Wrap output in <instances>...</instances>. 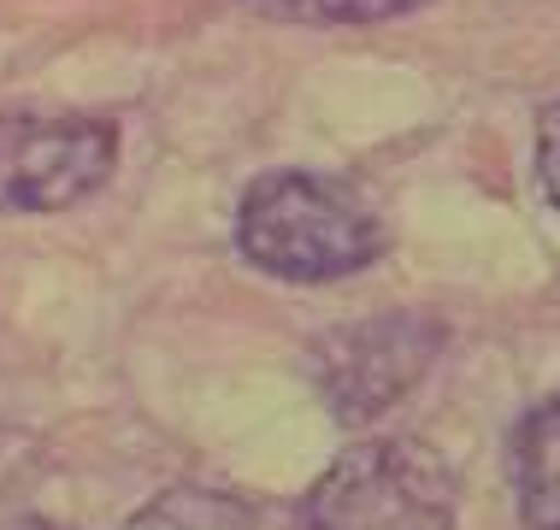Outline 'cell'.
Segmentation results:
<instances>
[{"instance_id":"cell-1","label":"cell","mask_w":560,"mask_h":530,"mask_svg":"<svg viewBox=\"0 0 560 530\" xmlns=\"http://www.w3.org/2000/svg\"><path fill=\"white\" fill-rule=\"evenodd\" d=\"M384 219L337 177L271 172L248 184L236 212V248L248 266L283 283L354 278L384 254Z\"/></svg>"},{"instance_id":"cell-2","label":"cell","mask_w":560,"mask_h":530,"mask_svg":"<svg viewBox=\"0 0 560 530\" xmlns=\"http://www.w3.org/2000/svg\"><path fill=\"white\" fill-rule=\"evenodd\" d=\"M454 472L413 436H372L342 448L307 490L295 530H454Z\"/></svg>"},{"instance_id":"cell-3","label":"cell","mask_w":560,"mask_h":530,"mask_svg":"<svg viewBox=\"0 0 560 530\" xmlns=\"http://www.w3.org/2000/svg\"><path fill=\"white\" fill-rule=\"evenodd\" d=\"M443 325L431 313H377L325 330L313 348V384L342 424H372L431 372Z\"/></svg>"},{"instance_id":"cell-4","label":"cell","mask_w":560,"mask_h":530,"mask_svg":"<svg viewBox=\"0 0 560 530\" xmlns=\"http://www.w3.org/2000/svg\"><path fill=\"white\" fill-rule=\"evenodd\" d=\"M118 165L107 118L0 113V212H59L89 201Z\"/></svg>"},{"instance_id":"cell-5","label":"cell","mask_w":560,"mask_h":530,"mask_svg":"<svg viewBox=\"0 0 560 530\" xmlns=\"http://www.w3.org/2000/svg\"><path fill=\"white\" fill-rule=\"evenodd\" d=\"M513 495L532 530H560V396L532 407L513 431Z\"/></svg>"},{"instance_id":"cell-6","label":"cell","mask_w":560,"mask_h":530,"mask_svg":"<svg viewBox=\"0 0 560 530\" xmlns=\"http://www.w3.org/2000/svg\"><path fill=\"white\" fill-rule=\"evenodd\" d=\"M125 530H254V507L231 490L177 483V490H160Z\"/></svg>"},{"instance_id":"cell-7","label":"cell","mask_w":560,"mask_h":530,"mask_svg":"<svg viewBox=\"0 0 560 530\" xmlns=\"http://www.w3.org/2000/svg\"><path fill=\"white\" fill-rule=\"evenodd\" d=\"M248 7L290 24H377V19H401V12L425 7V0H248Z\"/></svg>"},{"instance_id":"cell-8","label":"cell","mask_w":560,"mask_h":530,"mask_svg":"<svg viewBox=\"0 0 560 530\" xmlns=\"http://www.w3.org/2000/svg\"><path fill=\"white\" fill-rule=\"evenodd\" d=\"M537 177H542V195L560 207V101L537 113Z\"/></svg>"},{"instance_id":"cell-9","label":"cell","mask_w":560,"mask_h":530,"mask_svg":"<svg viewBox=\"0 0 560 530\" xmlns=\"http://www.w3.org/2000/svg\"><path fill=\"white\" fill-rule=\"evenodd\" d=\"M0 530H59V525L54 519H7Z\"/></svg>"}]
</instances>
